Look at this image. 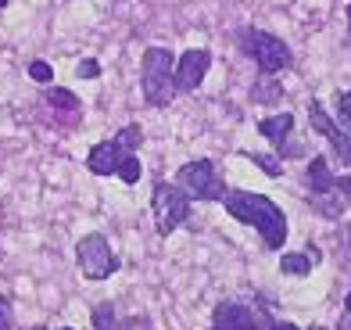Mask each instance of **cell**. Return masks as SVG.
<instances>
[{
  "label": "cell",
  "mask_w": 351,
  "mask_h": 330,
  "mask_svg": "<svg viewBox=\"0 0 351 330\" xmlns=\"http://www.w3.org/2000/svg\"><path fill=\"white\" fill-rule=\"evenodd\" d=\"M312 330H323V327H312Z\"/></svg>",
  "instance_id": "1f68e13d"
},
{
  "label": "cell",
  "mask_w": 351,
  "mask_h": 330,
  "mask_svg": "<svg viewBox=\"0 0 351 330\" xmlns=\"http://www.w3.org/2000/svg\"><path fill=\"white\" fill-rule=\"evenodd\" d=\"M176 187L186 194V198H197V201H215L222 198L226 191H222V180L219 172L208 158H197V162H186L180 169V176H176Z\"/></svg>",
  "instance_id": "5b68a950"
},
{
  "label": "cell",
  "mask_w": 351,
  "mask_h": 330,
  "mask_svg": "<svg viewBox=\"0 0 351 330\" xmlns=\"http://www.w3.org/2000/svg\"><path fill=\"white\" fill-rule=\"evenodd\" d=\"M305 183H308V191L319 198V194H333V172H330V162L326 158H315L308 162V169H305Z\"/></svg>",
  "instance_id": "7c38bea8"
},
{
  "label": "cell",
  "mask_w": 351,
  "mask_h": 330,
  "mask_svg": "<svg viewBox=\"0 0 351 330\" xmlns=\"http://www.w3.org/2000/svg\"><path fill=\"white\" fill-rule=\"evenodd\" d=\"M122 330H151V323H147V320H140V316H133V320H125V323H122Z\"/></svg>",
  "instance_id": "d4e9b609"
},
{
  "label": "cell",
  "mask_w": 351,
  "mask_h": 330,
  "mask_svg": "<svg viewBox=\"0 0 351 330\" xmlns=\"http://www.w3.org/2000/svg\"><path fill=\"white\" fill-rule=\"evenodd\" d=\"M115 144H119L125 154H130V151H136V148L143 144V133H140V126H125V130L115 137Z\"/></svg>",
  "instance_id": "e0dca14e"
},
{
  "label": "cell",
  "mask_w": 351,
  "mask_h": 330,
  "mask_svg": "<svg viewBox=\"0 0 351 330\" xmlns=\"http://www.w3.org/2000/svg\"><path fill=\"white\" fill-rule=\"evenodd\" d=\"M0 215H4V212H0Z\"/></svg>",
  "instance_id": "d6a6232c"
},
{
  "label": "cell",
  "mask_w": 351,
  "mask_h": 330,
  "mask_svg": "<svg viewBox=\"0 0 351 330\" xmlns=\"http://www.w3.org/2000/svg\"><path fill=\"white\" fill-rule=\"evenodd\" d=\"M212 330H258V316H254L247 305L222 302V305H215V323H212Z\"/></svg>",
  "instance_id": "9c48e42d"
},
{
  "label": "cell",
  "mask_w": 351,
  "mask_h": 330,
  "mask_svg": "<svg viewBox=\"0 0 351 330\" xmlns=\"http://www.w3.org/2000/svg\"><path fill=\"white\" fill-rule=\"evenodd\" d=\"M33 330H47V327H33Z\"/></svg>",
  "instance_id": "f546056e"
},
{
  "label": "cell",
  "mask_w": 351,
  "mask_h": 330,
  "mask_svg": "<svg viewBox=\"0 0 351 330\" xmlns=\"http://www.w3.org/2000/svg\"><path fill=\"white\" fill-rule=\"evenodd\" d=\"M172 51L165 47H151L143 54V97H147L154 108H165L176 93V83H172Z\"/></svg>",
  "instance_id": "7a4b0ae2"
},
{
  "label": "cell",
  "mask_w": 351,
  "mask_h": 330,
  "mask_svg": "<svg viewBox=\"0 0 351 330\" xmlns=\"http://www.w3.org/2000/svg\"><path fill=\"white\" fill-rule=\"evenodd\" d=\"M61 330H72V327H61Z\"/></svg>",
  "instance_id": "4dcf8cb0"
},
{
  "label": "cell",
  "mask_w": 351,
  "mask_h": 330,
  "mask_svg": "<svg viewBox=\"0 0 351 330\" xmlns=\"http://www.w3.org/2000/svg\"><path fill=\"white\" fill-rule=\"evenodd\" d=\"M308 122H312V130H315L319 137H326V140H330L333 154H337L344 165H351V137H348V130H341V126L323 112V104H319V101L308 104Z\"/></svg>",
  "instance_id": "52a82bcc"
},
{
  "label": "cell",
  "mask_w": 351,
  "mask_h": 330,
  "mask_svg": "<svg viewBox=\"0 0 351 330\" xmlns=\"http://www.w3.org/2000/svg\"><path fill=\"white\" fill-rule=\"evenodd\" d=\"M291 130H294V115H291V112H280V115H273V119H262V122H258V133L269 140V144H276L280 151L287 148V137H291Z\"/></svg>",
  "instance_id": "8fae6325"
},
{
  "label": "cell",
  "mask_w": 351,
  "mask_h": 330,
  "mask_svg": "<svg viewBox=\"0 0 351 330\" xmlns=\"http://www.w3.org/2000/svg\"><path fill=\"white\" fill-rule=\"evenodd\" d=\"M344 309H348V316H351V291H348V302H344Z\"/></svg>",
  "instance_id": "83f0119b"
},
{
  "label": "cell",
  "mask_w": 351,
  "mask_h": 330,
  "mask_svg": "<svg viewBox=\"0 0 351 330\" xmlns=\"http://www.w3.org/2000/svg\"><path fill=\"white\" fill-rule=\"evenodd\" d=\"M0 330H11V305H8V298H0Z\"/></svg>",
  "instance_id": "cb8c5ba5"
},
{
  "label": "cell",
  "mask_w": 351,
  "mask_h": 330,
  "mask_svg": "<svg viewBox=\"0 0 351 330\" xmlns=\"http://www.w3.org/2000/svg\"><path fill=\"white\" fill-rule=\"evenodd\" d=\"M241 47H244V54H251L254 61H258V69L265 75H276V72H283L294 61L291 47H287L280 36L265 33V29H244V33H241Z\"/></svg>",
  "instance_id": "3957f363"
},
{
  "label": "cell",
  "mask_w": 351,
  "mask_h": 330,
  "mask_svg": "<svg viewBox=\"0 0 351 330\" xmlns=\"http://www.w3.org/2000/svg\"><path fill=\"white\" fill-rule=\"evenodd\" d=\"M93 327L97 330H122V320L115 316L111 305H101V309H93Z\"/></svg>",
  "instance_id": "9a60e30c"
},
{
  "label": "cell",
  "mask_w": 351,
  "mask_h": 330,
  "mask_svg": "<svg viewBox=\"0 0 351 330\" xmlns=\"http://www.w3.org/2000/svg\"><path fill=\"white\" fill-rule=\"evenodd\" d=\"M208 65H212V54L204 51V47H201V51H186V54H180V61H176V72H172L176 90H180V93L197 90L201 80H204V72H208Z\"/></svg>",
  "instance_id": "ba28073f"
},
{
  "label": "cell",
  "mask_w": 351,
  "mask_h": 330,
  "mask_svg": "<svg viewBox=\"0 0 351 330\" xmlns=\"http://www.w3.org/2000/svg\"><path fill=\"white\" fill-rule=\"evenodd\" d=\"M79 75H83V80H97L101 65H97V61H79Z\"/></svg>",
  "instance_id": "603a6c76"
},
{
  "label": "cell",
  "mask_w": 351,
  "mask_h": 330,
  "mask_svg": "<svg viewBox=\"0 0 351 330\" xmlns=\"http://www.w3.org/2000/svg\"><path fill=\"white\" fill-rule=\"evenodd\" d=\"M283 97V86L276 83V75H258V83L251 86V101L254 104H273V101H280Z\"/></svg>",
  "instance_id": "5bb4252c"
},
{
  "label": "cell",
  "mask_w": 351,
  "mask_h": 330,
  "mask_svg": "<svg viewBox=\"0 0 351 330\" xmlns=\"http://www.w3.org/2000/svg\"><path fill=\"white\" fill-rule=\"evenodd\" d=\"M122 154H125V151L115 144V140H104V144H97V148L86 154V169L93 172V176H115Z\"/></svg>",
  "instance_id": "30bf717a"
},
{
  "label": "cell",
  "mask_w": 351,
  "mask_h": 330,
  "mask_svg": "<svg viewBox=\"0 0 351 330\" xmlns=\"http://www.w3.org/2000/svg\"><path fill=\"white\" fill-rule=\"evenodd\" d=\"M333 191L341 194V201H348V205H351V176H341V180H333Z\"/></svg>",
  "instance_id": "7402d4cb"
},
{
  "label": "cell",
  "mask_w": 351,
  "mask_h": 330,
  "mask_svg": "<svg viewBox=\"0 0 351 330\" xmlns=\"http://www.w3.org/2000/svg\"><path fill=\"white\" fill-rule=\"evenodd\" d=\"M119 176H122V183H136L140 180V162L133 158V154H122V162H119Z\"/></svg>",
  "instance_id": "ac0fdd59"
},
{
  "label": "cell",
  "mask_w": 351,
  "mask_h": 330,
  "mask_svg": "<svg viewBox=\"0 0 351 330\" xmlns=\"http://www.w3.org/2000/svg\"><path fill=\"white\" fill-rule=\"evenodd\" d=\"M312 262H319V251L315 248H308L305 255H301V251H287V255L280 259V270L291 273V276H305L312 270Z\"/></svg>",
  "instance_id": "4fadbf2b"
},
{
  "label": "cell",
  "mask_w": 351,
  "mask_h": 330,
  "mask_svg": "<svg viewBox=\"0 0 351 330\" xmlns=\"http://www.w3.org/2000/svg\"><path fill=\"white\" fill-rule=\"evenodd\" d=\"M222 205L237 219V223H247L262 233L265 248H280L287 241V215L276 201H269L265 194H251V191H226L222 194Z\"/></svg>",
  "instance_id": "6da1fadb"
},
{
  "label": "cell",
  "mask_w": 351,
  "mask_h": 330,
  "mask_svg": "<svg viewBox=\"0 0 351 330\" xmlns=\"http://www.w3.org/2000/svg\"><path fill=\"white\" fill-rule=\"evenodd\" d=\"M337 119H341L344 130H351V90H344L337 97Z\"/></svg>",
  "instance_id": "d6986e66"
},
{
  "label": "cell",
  "mask_w": 351,
  "mask_h": 330,
  "mask_svg": "<svg viewBox=\"0 0 351 330\" xmlns=\"http://www.w3.org/2000/svg\"><path fill=\"white\" fill-rule=\"evenodd\" d=\"M151 209H154V226H158V233H162V237H169L172 230H180V226L186 223L190 198L180 191V187H172V183H158V187H154Z\"/></svg>",
  "instance_id": "277c9868"
},
{
  "label": "cell",
  "mask_w": 351,
  "mask_h": 330,
  "mask_svg": "<svg viewBox=\"0 0 351 330\" xmlns=\"http://www.w3.org/2000/svg\"><path fill=\"white\" fill-rule=\"evenodd\" d=\"M348 43H351V4H348Z\"/></svg>",
  "instance_id": "4316f807"
},
{
  "label": "cell",
  "mask_w": 351,
  "mask_h": 330,
  "mask_svg": "<svg viewBox=\"0 0 351 330\" xmlns=\"http://www.w3.org/2000/svg\"><path fill=\"white\" fill-rule=\"evenodd\" d=\"M269 330H301V327H298V323H273Z\"/></svg>",
  "instance_id": "484cf974"
},
{
  "label": "cell",
  "mask_w": 351,
  "mask_h": 330,
  "mask_svg": "<svg viewBox=\"0 0 351 330\" xmlns=\"http://www.w3.org/2000/svg\"><path fill=\"white\" fill-rule=\"evenodd\" d=\"M75 259H79V270H83L86 280H108L119 270L115 251H111V244L101 233H86V237L75 244Z\"/></svg>",
  "instance_id": "8992f818"
},
{
  "label": "cell",
  "mask_w": 351,
  "mask_h": 330,
  "mask_svg": "<svg viewBox=\"0 0 351 330\" xmlns=\"http://www.w3.org/2000/svg\"><path fill=\"white\" fill-rule=\"evenodd\" d=\"M0 8H8V0H0Z\"/></svg>",
  "instance_id": "f1b7e54d"
},
{
  "label": "cell",
  "mask_w": 351,
  "mask_h": 330,
  "mask_svg": "<svg viewBox=\"0 0 351 330\" xmlns=\"http://www.w3.org/2000/svg\"><path fill=\"white\" fill-rule=\"evenodd\" d=\"M247 158H251L254 165H258L262 172H269V176H280V172H283V165H280V162H273L269 154H247Z\"/></svg>",
  "instance_id": "ffe728a7"
},
{
  "label": "cell",
  "mask_w": 351,
  "mask_h": 330,
  "mask_svg": "<svg viewBox=\"0 0 351 330\" xmlns=\"http://www.w3.org/2000/svg\"><path fill=\"white\" fill-rule=\"evenodd\" d=\"M47 101H51V108H61V112H75V108H79V97L72 90H51V93H47Z\"/></svg>",
  "instance_id": "2e32d148"
},
{
  "label": "cell",
  "mask_w": 351,
  "mask_h": 330,
  "mask_svg": "<svg viewBox=\"0 0 351 330\" xmlns=\"http://www.w3.org/2000/svg\"><path fill=\"white\" fill-rule=\"evenodd\" d=\"M29 75H33L36 83H51V65H47V61H33V65H29Z\"/></svg>",
  "instance_id": "44dd1931"
}]
</instances>
